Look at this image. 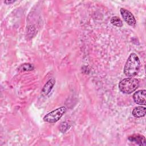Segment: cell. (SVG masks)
<instances>
[{
	"mask_svg": "<svg viewBox=\"0 0 146 146\" xmlns=\"http://www.w3.org/2000/svg\"><path fill=\"white\" fill-rule=\"evenodd\" d=\"M140 68V62L138 56L135 53H131L124 68L125 75L128 77H133L137 74Z\"/></svg>",
	"mask_w": 146,
	"mask_h": 146,
	"instance_id": "1",
	"label": "cell"
},
{
	"mask_svg": "<svg viewBox=\"0 0 146 146\" xmlns=\"http://www.w3.org/2000/svg\"><path fill=\"white\" fill-rule=\"evenodd\" d=\"M34 69V66L30 63H25L22 64L19 67L20 71H31Z\"/></svg>",
	"mask_w": 146,
	"mask_h": 146,
	"instance_id": "10",
	"label": "cell"
},
{
	"mask_svg": "<svg viewBox=\"0 0 146 146\" xmlns=\"http://www.w3.org/2000/svg\"><path fill=\"white\" fill-rule=\"evenodd\" d=\"M120 14L124 19V21L130 26H135L136 24V19L133 16V15L127 9L124 8L120 9Z\"/></svg>",
	"mask_w": 146,
	"mask_h": 146,
	"instance_id": "4",
	"label": "cell"
},
{
	"mask_svg": "<svg viewBox=\"0 0 146 146\" xmlns=\"http://www.w3.org/2000/svg\"><path fill=\"white\" fill-rule=\"evenodd\" d=\"M55 83V80L54 78H51L50 80H48L47 82L45 84V85L44 86L42 90L43 94H44L46 95L48 94L51 91L52 88H53Z\"/></svg>",
	"mask_w": 146,
	"mask_h": 146,
	"instance_id": "7",
	"label": "cell"
},
{
	"mask_svg": "<svg viewBox=\"0 0 146 146\" xmlns=\"http://www.w3.org/2000/svg\"><path fill=\"white\" fill-rule=\"evenodd\" d=\"M66 111V108L65 107H59L46 114L44 116L43 120L50 123H55L62 117Z\"/></svg>",
	"mask_w": 146,
	"mask_h": 146,
	"instance_id": "3",
	"label": "cell"
},
{
	"mask_svg": "<svg viewBox=\"0 0 146 146\" xmlns=\"http://www.w3.org/2000/svg\"><path fill=\"white\" fill-rule=\"evenodd\" d=\"M146 112V108L145 107L139 106L135 107L132 112V115L135 117H141L145 116Z\"/></svg>",
	"mask_w": 146,
	"mask_h": 146,
	"instance_id": "8",
	"label": "cell"
},
{
	"mask_svg": "<svg viewBox=\"0 0 146 146\" xmlns=\"http://www.w3.org/2000/svg\"><path fill=\"white\" fill-rule=\"evenodd\" d=\"M62 129H63V130L62 131V132H66V131L68 129V124H67V123H66V122L62 123V124H61V126H60V131Z\"/></svg>",
	"mask_w": 146,
	"mask_h": 146,
	"instance_id": "11",
	"label": "cell"
},
{
	"mask_svg": "<svg viewBox=\"0 0 146 146\" xmlns=\"http://www.w3.org/2000/svg\"><path fill=\"white\" fill-rule=\"evenodd\" d=\"M15 1H5L4 2L5 3H6V4H7V5H9V4H10V3H13V2H14Z\"/></svg>",
	"mask_w": 146,
	"mask_h": 146,
	"instance_id": "12",
	"label": "cell"
},
{
	"mask_svg": "<svg viewBox=\"0 0 146 146\" xmlns=\"http://www.w3.org/2000/svg\"><path fill=\"white\" fill-rule=\"evenodd\" d=\"M128 140L130 141L135 143L139 145L145 146L146 145V140L145 137L140 134H134L131 135L128 137Z\"/></svg>",
	"mask_w": 146,
	"mask_h": 146,
	"instance_id": "6",
	"label": "cell"
},
{
	"mask_svg": "<svg viewBox=\"0 0 146 146\" xmlns=\"http://www.w3.org/2000/svg\"><path fill=\"white\" fill-rule=\"evenodd\" d=\"M111 23L117 27H121L123 26V22L117 16H114L112 17L111 19Z\"/></svg>",
	"mask_w": 146,
	"mask_h": 146,
	"instance_id": "9",
	"label": "cell"
},
{
	"mask_svg": "<svg viewBox=\"0 0 146 146\" xmlns=\"http://www.w3.org/2000/svg\"><path fill=\"white\" fill-rule=\"evenodd\" d=\"M139 86V80L136 78L124 79L119 84V88L123 93L129 94L135 91Z\"/></svg>",
	"mask_w": 146,
	"mask_h": 146,
	"instance_id": "2",
	"label": "cell"
},
{
	"mask_svg": "<svg viewBox=\"0 0 146 146\" xmlns=\"http://www.w3.org/2000/svg\"><path fill=\"white\" fill-rule=\"evenodd\" d=\"M145 90H139L135 92L133 95V99L134 102L141 105H145L146 99H145Z\"/></svg>",
	"mask_w": 146,
	"mask_h": 146,
	"instance_id": "5",
	"label": "cell"
}]
</instances>
